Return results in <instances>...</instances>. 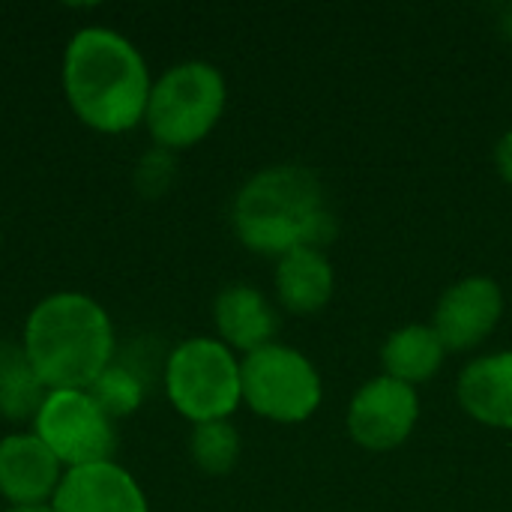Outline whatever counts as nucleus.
I'll use <instances>...</instances> for the list:
<instances>
[{"label":"nucleus","mask_w":512,"mask_h":512,"mask_svg":"<svg viewBox=\"0 0 512 512\" xmlns=\"http://www.w3.org/2000/svg\"><path fill=\"white\" fill-rule=\"evenodd\" d=\"M150 69L141 51L108 27L78 30L63 54V93L75 117L105 135L135 129L150 102Z\"/></svg>","instance_id":"nucleus-1"},{"label":"nucleus","mask_w":512,"mask_h":512,"mask_svg":"<svg viewBox=\"0 0 512 512\" xmlns=\"http://www.w3.org/2000/svg\"><path fill=\"white\" fill-rule=\"evenodd\" d=\"M237 240L258 255H288L303 246H324L336 219L321 180L294 162L252 174L231 207Z\"/></svg>","instance_id":"nucleus-2"},{"label":"nucleus","mask_w":512,"mask_h":512,"mask_svg":"<svg viewBox=\"0 0 512 512\" xmlns=\"http://www.w3.org/2000/svg\"><path fill=\"white\" fill-rule=\"evenodd\" d=\"M21 351L45 390H90L114 360V324L93 297L60 291L27 315Z\"/></svg>","instance_id":"nucleus-3"},{"label":"nucleus","mask_w":512,"mask_h":512,"mask_svg":"<svg viewBox=\"0 0 512 512\" xmlns=\"http://www.w3.org/2000/svg\"><path fill=\"white\" fill-rule=\"evenodd\" d=\"M225 102V75L207 60H183L153 81L144 123L156 147L186 150L216 129Z\"/></svg>","instance_id":"nucleus-4"},{"label":"nucleus","mask_w":512,"mask_h":512,"mask_svg":"<svg viewBox=\"0 0 512 512\" xmlns=\"http://www.w3.org/2000/svg\"><path fill=\"white\" fill-rule=\"evenodd\" d=\"M165 393L177 414L195 426L228 420L243 402L240 360L225 342L192 336L168 354Z\"/></svg>","instance_id":"nucleus-5"},{"label":"nucleus","mask_w":512,"mask_h":512,"mask_svg":"<svg viewBox=\"0 0 512 512\" xmlns=\"http://www.w3.org/2000/svg\"><path fill=\"white\" fill-rule=\"evenodd\" d=\"M243 402L273 423H306L324 399L318 366L297 348L273 342L240 360Z\"/></svg>","instance_id":"nucleus-6"},{"label":"nucleus","mask_w":512,"mask_h":512,"mask_svg":"<svg viewBox=\"0 0 512 512\" xmlns=\"http://www.w3.org/2000/svg\"><path fill=\"white\" fill-rule=\"evenodd\" d=\"M33 435L66 471L111 462L117 447L114 420L96 405L90 390H48L33 417Z\"/></svg>","instance_id":"nucleus-7"},{"label":"nucleus","mask_w":512,"mask_h":512,"mask_svg":"<svg viewBox=\"0 0 512 512\" xmlns=\"http://www.w3.org/2000/svg\"><path fill=\"white\" fill-rule=\"evenodd\" d=\"M420 420L417 387L402 384L390 375L369 378L351 396L345 426L354 444L372 453H387L402 447Z\"/></svg>","instance_id":"nucleus-8"},{"label":"nucleus","mask_w":512,"mask_h":512,"mask_svg":"<svg viewBox=\"0 0 512 512\" xmlns=\"http://www.w3.org/2000/svg\"><path fill=\"white\" fill-rule=\"evenodd\" d=\"M501 315V285L492 276H465L441 294L432 327L447 351H471L495 333Z\"/></svg>","instance_id":"nucleus-9"},{"label":"nucleus","mask_w":512,"mask_h":512,"mask_svg":"<svg viewBox=\"0 0 512 512\" xmlns=\"http://www.w3.org/2000/svg\"><path fill=\"white\" fill-rule=\"evenodd\" d=\"M51 507L54 512H150L138 480L117 462H96L66 471Z\"/></svg>","instance_id":"nucleus-10"},{"label":"nucleus","mask_w":512,"mask_h":512,"mask_svg":"<svg viewBox=\"0 0 512 512\" xmlns=\"http://www.w3.org/2000/svg\"><path fill=\"white\" fill-rule=\"evenodd\" d=\"M63 474L57 456L33 432L6 435L0 441V495L12 507L48 504Z\"/></svg>","instance_id":"nucleus-11"},{"label":"nucleus","mask_w":512,"mask_h":512,"mask_svg":"<svg viewBox=\"0 0 512 512\" xmlns=\"http://www.w3.org/2000/svg\"><path fill=\"white\" fill-rule=\"evenodd\" d=\"M213 324H216L219 342H225L231 351L252 354L276 342L279 315L264 291H258L255 285L237 282L216 294Z\"/></svg>","instance_id":"nucleus-12"},{"label":"nucleus","mask_w":512,"mask_h":512,"mask_svg":"<svg viewBox=\"0 0 512 512\" xmlns=\"http://www.w3.org/2000/svg\"><path fill=\"white\" fill-rule=\"evenodd\" d=\"M456 396L477 423L512 432V351H492L471 360L459 375Z\"/></svg>","instance_id":"nucleus-13"},{"label":"nucleus","mask_w":512,"mask_h":512,"mask_svg":"<svg viewBox=\"0 0 512 512\" xmlns=\"http://www.w3.org/2000/svg\"><path fill=\"white\" fill-rule=\"evenodd\" d=\"M273 288L282 309L294 315H315L321 312L336 288V273L321 246H303L276 261Z\"/></svg>","instance_id":"nucleus-14"},{"label":"nucleus","mask_w":512,"mask_h":512,"mask_svg":"<svg viewBox=\"0 0 512 512\" xmlns=\"http://www.w3.org/2000/svg\"><path fill=\"white\" fill-rule=\"evenodd\" d=\"M447 348L432 324H405L393 330L381 345V366L384 375L402 384H423L438 375L444 366Z\"/></svg>","instance_id":"nucleus-15"},{"label":"nucleus","mask_w":512,"mask_h":512,"mask_svg":"<svg viewBox=\"0 0 512 512\" xmlns=\"http://www.w3.org/2000/svg\"><path fill=\"white\" fill-rule=\"evenodd\" d=\"M45 393L48 390L33 375L24 351L0 348V414L9 420L36 417Z\"/></svg>","instance_id":"nucleus-16"},{"label":"nucleus","mask_w":512,"mask_h":512,"mask_svg":"<svg viewBox=\"0 0 512 512\" xmlns=\"http://www.w3.org/2000/svg\"><path fill=\"white\" fill-rule=\"evenodd\" d=\"M240 432L231 420L198 423L189 438V453L204 474H228L240 459Z\"/></svg>","instance_id":"nucleus-17"},{"label":"nucleus","mask_w":512,"mask_h":512,"mask_svg":"<svg viewBox=\"0 0 512 512\" xmlns=\"http://www.w3.org/2000/svg\"><path fill=\"white\" fill-rule=\"evenodd\" d=\"M90 396L96 399V405L111 417V420H120V417H129L141 408L144 402V384L135 372H129L126 366H117L111 363L90 387Z\"/></svg>","instance_id":"nucleus-18"},{"label":"nucleus","mask_w":512,"mask_h":512,"mask_svg":"<svg viewBox=\"0 0 512 512\" xmlns=\"http://www.w3.org/2000/svg\"><path fill=\"white\" fill-rule=\"evenodd\" d=\"M171 174H174V159H171V150H150L141 162H138V186L147 192V195H159L168 189L171 183Z\"/></svg>","instance_id":"nucleus-19"},{"label":"nucleus","mask_w":512,"mask_h":512,"mask_svg":"<svg viewBox=\"0 0 512 512\" xmlns=\"http://www.w3.org/2000/svg\"><path fill=\"white\" fill-rule=\"evenodd\" d=\"M495 165H498L501 177L512 186V129H507L495 144Z\"/></svg>","instance_id":"nucleus-20"},{"label":"nucleus","mask_w":512,"mask_h":512,"mask_svg":"<svg viewBox=\"0 0 512 512\" xmlns=\"http://www.w3.org/2000/svg\"><path fill=\"white\" fill-rule=\"evenodd\" d=\"M6 512H54L51 504H27V507H9Z\"/></svg>","instance_id":"nucleus-21"}]
</instances>
